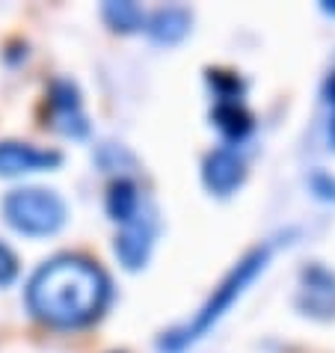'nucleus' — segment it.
Returning <instances> with one entry per match:
<instances>
[{"instance_id": "0eeeda50", "label": "nucleus", "mask_w": 335, "mask_h": 353, "mask_svg": "<svg viewBox=\"0 0 335 353\" xmlns=\"http://www.w3.org/2000/svg\"><path fill=\"white\" fill-rule=\"evenodd\" d=\"M60 163H63V154L54 149H39V145L18 143V140H0V175L3 179L57 170Z\"/></svg>"}, {"instance_id": "6e6552de", "label": "nucleus", "mask_w": 335, "mask_h": 353, "mask_svg": "<svg viewBox=\"0 0 335 353\" xmlns=\"http://www.w3.org/2000/svg\"><path fill=\"white\" fill-rule=\"evenodd\" d=\"M246 179V166L234 149H214L202 163V181L214 196H232Z\"/></svg>"}, {"instance_id": "423d86ee", "label": "nucleus", "mask_w": 335, "mask_h": 353, "mask_svg": "<svg viewBox=\"0 0 335 353\" xmlns=\"http://www.w3.org/2000/svg\"><path fill=\"white\" fill-rule=\"evenodd\" d=\"M297 306L303 315L329 321L335 318V273L323 264H309L300 276Z\"/></svg>"}, {"instance_id": "f257e3e1", "label": "nucleus", "mask_w": 335, "mask_h": 353, "mask_svg": "<svg viewBox=\"0 0 335 353\" xmlns=\"http://www.w3.org/2000/svg\"><path fill=\"white\" fill-rule=\"evenodd\" d=\"M110 303V279L83 256L45 261L27 285V309L54 330H81L101 318Z\"/></svg>"}, {"instance_id": "1a4fd4ad", "label": "nucleus", "mask_w": 335, "mask_h": 353, "mask_svg": "<svg viewBox=\"0 0 335 353\" xmlns=\"http://www.w3.org/2000/svg\"><path fill=\"white\" fill-rule=\"evenodd\" d=\"M190 24H193V18L187 9L166 6V9H157L149 21H145V33H149L157 45H179L181 39L190 33Z\"/></svg>"}, {"instance_id": "9d476101", "label": "nucleus", "mask_w": 335, "mask_h": 353, "mask_svg": "<svg viewBox=\"0 0 335 353\" xmlns=\"http://www.w3.org/2000/svg\"><path fill=\"white\" fill-rule=\"evenodd\" d=\"M140 208H143V196L134 181L119 179L110 184V190H107V214L113 217V223L125 225L128 220H134L140 214Z\"/></svg>"}, {"instance_id": "4468645a", "label": "nucleus", "mask_w": 335, "mask_h": 353, "mask_svg": "<svg viewBox=\"0 0 335 353\" xmlns=\"http://www.w3.org/2000/svg\"><path fill=\"white\" fill-rule=\"evenodd\" d=\"M15 279H18V259L6 243H0V288L12 285Z\"/></svg>"}, {"instance_id": "f03ea898", "label": "nucleus", "mask_w": 335, "mask_h": 353, "mask_svg": "<svg viewBox=\"0 0 335 353\" xmlns=\"http://www.w3.org/2000/svg\"><path fill=\"white\" fill-rule=\"evenodd\" d=\"M270 256H273V243H261V247H255V250L246 252V256L238 264H234L229 273H225L223 282L214 288V294L202 303V309L196 312L190 321L181 323V327H172L170 332H163L161 350H166V353H181V350H187L190 345H196L202 336H208L216 323L225 318V312H229L234 303L243 297V291L264 273Z\"/></svg>"}, {"instance_id": "dca6fc26", "label": "nucleus", "mask_w": 335, "mask_h": 353, "mask_svg": "<svg viewBox=\"0 0 335 353\" xmlns=\"http://www.w3.org/2000/svg\"><path fill=\"white\" fill-rule=\"evenodd\" d=\"M312 188L318 190L321 199H332V196H335V181H329L327 175H314V179H312Z\"/></svg>"}, {"instance_id": "2eb2a0df", "label": "nucleus", "mask_w": 335, "mask_h": 353, "mask_svg": "<svg viewBox=\"0 0 335 353\" xmlns=\"http://www.w3.org/2000/svg\"><path fill=\"white\" fill-rule=\"evenodd\" d=\"M323 101H327V110H329V122H327L329 149H335V72H329V77L323 81Z\"/></svg>"}, {"instance_id": "f8f14e48", "label": "nucleus", "mask_w": 335, "mask_h": 353, "mask_svg": "<svg viewBox=\"0 0 335 353\" xmlns=\"http://www.w3.org/2000/svg\"><path fill=\"white\" fill-rule=\"evenodd\" d=\"M101 15L116 33H134V30H140V27H145L143 9L136 3H128V0H119V3L110 0V3H104Z\"/></svg>"}, {"instance_id": "9b49d317", "label": "nucleus", "mask_w": 335, "mask_h": 353, "mask_svg": "<svg viewBox=\"0 0 335 353\" xmlns=\"http://www.w3.org/2000/svg\"><path fill=\"white\" fill-rule=\"evenodd\" d=\"M211 116L225 140H243L252 131V116L243 110L241 101H216Z\"/></svg>"}, {"instance_id": "7ed1b4c3", "label": "nucleus", "mask_w": 335, "mask_h": 353, "mask_svg": "<svg viewBox=\"0 0 335 353\" xmlns=\"http://www.w3.org/2000/svg\"><path fill=\"white\" fill-rule=\"evenodd\" d=\"M3 217L15 232L27 234V238H48V234H57L65 225L68 208L57 190L18 188L6 193Z\"/></svg>"}, {"instance_id": "f3484780", "label": "nucleus", "mask_w": 335, "mask_h": 353, "mask_svg": "<svg viewBox=\"0 0 335 353\" xmlns=\"http://www.w3.org/2000/svg\"><path fill=\"white\" fill-rule=\"evenodd\" d=\"M323 12H329V15H335V3L329 0V3H323Z\"/></svg>"}, {"instance_id": "39448f33", "label": "nucleus", "mask_w": 335, "mask_h": 353, "mask_svg": "<svg viewBox=\"0 0 335 353\" xmlns=\"http://www.w3.org/2000/svg\"><path fill=\"white\" fill-rule=\"evenodd\" d=\"M154 238H157V220L154 214L145 208H140L134 220H128L125 225H119V234H116V259L122 261L125 270H140L145 268V261L152 256V247H154Z\"/></svg>"}, {"instance_id": "ddd939ff", "label": "nucleus", "mask_w": 335, "mask_h": 353, "mask_svg": "<svg viewBox=\"0 0 335 353\" xmlns=\"http://www.w3.org/2000/svg\"><path fill=\"white\" fill-rule=\"evenodd\" d=\"M208 83L214 86L216 101H241L243 83H241L234 74H225V72H208Z\"/></svg>"}, {"instance_id": "20e7f679", "label": "nucleus", "mask_w": 335, "mask_h": 353, "mask_svg": "<svg viewBox=\"0 0 335 353\" xmlns=\"http://www.w3.org/2000/svg\"><path fill=\"white\" fill-rule=\"evenodd\" d=\"M48 125L72 140H83L90 134V119L83 113L81 92L72 81H54L48 90Z\"/></svg>"}]
</instances>
